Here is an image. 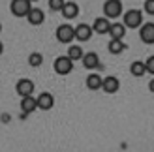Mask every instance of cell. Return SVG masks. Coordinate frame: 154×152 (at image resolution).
<instances>
[{
  "mask_svg": "<svg viewBox=\"0 0 154 152\" xmlns=\"http://www.w3.org/2000/svg\"><path fill=\"white\" fill-rule=\"evenodd\" d=\"M109 36H111V40H124V36H126L124 23H111Z\"/></svg>",
  "mask_w": 154,
  "mask_h": 152,
  "instance_id": "obj_15",
  "label": "cell"
},
{
  "mask_svg": "<svg viewBox=\"0 0 154 152\" xmlns=\"http://www.w3.org/2000/svg\"><path fill=\"white\" fill-rule=\"evenodd\" d=\"M81 60H83V66L87 68V70H96V68H100V56H98V53H94V51L85 53Z\"/></svg>",
  "mask_w": 154,
  "mask_h": 152,
  "instance_id": "obj_13",
  "label": "cell"
},
{
  "mask_svg": "<svg viewBox=\"0 0 154 152\" xmlns=\"http://www.w3.org/2000/svg\"><path fill=\"white\" fill-rule=\"evenodd\" d=\"M28 64L32 68H40L43 64V55L42 53H30L28 55Z\"/></svg>",
  "mask_w": 154,
  "mask_h": 152,
  "instance_id": "obj_21",
  "label": "cell"
},
{
  "mask_svg": "<svg viewBox=\"0 0 154 152\" xmlns=\"http://www.w3.org/2000/svg\"><path fill=\"white\" fill-rule=\"evenodd\" d=\"M139 38L143 43L147 45H152L154 43V23H143V25L139 26Z\"/></svg>",
  "mask_w": 154,
  "mask_h": 152,
  "instance_id": "obj_7",
  "label": "cell"
},
{
  "mask_svg": "<svg viewBox=\"0 0 154 152\" xmlns=\"http://www.w3.org/2000/svg\"><path fill=\"white\" fill-rule=\"evenodd\" d=\"M10 10L15 17H26L28 11L32 10V2L30 0H11Z\"/></svg>",
  "mask_w": 154,
  "mask_h": 152,
  "instance_id": "obj_3",
  "label": "cell"
},
{
  "mask_svg": "<svg viewBox=\"0 0 154 152\" xmlns=\"http://www.w3.org/2000/svg\"><path fill=\"white\" fill-rule=\"evenodd\" d=\"M15 90H17V94L21 98H25V96H32L34 94V90H36V85H34V81L32 79H19L17 81V85H15Z\"/></svg>",
  "mask_w": 154,
  "mask_h": 152,
  "instance_id": "obj_6",
  "label": "cell"
},
{
  "mask_svg": "<svg viewBox=\"0 0 154 152\" xmlns=\"http://www.w3.org/2000/svg\"><path fill=\"white\" fill-rule=\"evenodd\" d=\"M66 0H49V10L51 11H62Z\"/></svg>",
  "mask_w": 154,
  "mask_h": 152,
  "instance_id": "obj_22",
  "label": "cell"
},
{
  "mask_svg": "<svg viewBox=\"0 0 154 152\" xmlns=\"http://www.w3.org/2000/svg\"><path fill=\"white\" fill-rule=\"evenodd\" d=\"M143 10L147 11L149 15H154V0H145V6H143Z\"/></svg>",
  "mask_w": 154,
  "mask_h": 152,
  "instance_id": "obj_24",
  "label": "cell"
},
{
  "mask_svg": "<svg viewBox=\"0 0 154 152\" xmlns=\"http://www.w3.org/2000/svg\"><path fill=\"white\" fill-rule=\"evenodd\" d=\"M122 15V0H105L103 4V17L117 19Z\"/></svg>",
  "mask_w": 154,
  "mask_h": 152,
  "instance_id": "obj_1",
  "label": "cell"
},
{
  "mask_svg": "<svg viewBox=\"0 0 154 152\" xmlns=\"http://www.w3.org/2000/svg\"><path fill=\"white\" fill-rule=\"evenodd\" d=\"M130 73L134 75V77H143L145 73H147V68H145V62L141 60H134L132 66H130Z\"/></svg>",
  "mask_w": 154,
  "mask_h": 152,
  "instance_id": "obj_18",
  "label": "cell"
},
{
  "mask_svg": "<svg viewBox=\"0 0 154 152\" xmlns=\"http://www.w3.org/2000/svg\"><path fill=\"white\" fill-rule=\"evenodd\" d=\"M0 32H2V23H0Z\"/></svg>",
  "mask_w": 154,
  "mask_h": 152,
  "instance_id": "obj_27",
  "label": "cell"
},
{
  "mask_svg": "<svg viewBox=\"0 0 154 152\" xmlns=\"http://www.w3.org/2000/svg\"><path fill=\"white\" fill-rule=\"evenodd\" d=\"M119 88H120V81L115 77V75H107V77H103L102 90L105 94H115V92H119Z\"/></svg>",
  "mask_w": 154,
  "mask_h": 152,
  "instance_id": "obj_9",
  "label": "cell"
},
{
  "mask_svg": "<svg viewBox=\"0 0 154 152\" xmlns=\"http://www.w3.org/2000/svg\"><path fill=\"white\" fill-rule=\"evenodd\" d=\"M57 40L60 43H72L75 40V26H72V25H60L57 28Z\"/></svg>",
  "mask_w": 154,
  "mask_h": 152,
  "instance_id": "obj_5",
  "label": "cell"
},
{
  "mask_svg": "<svg viewBox=\"0 0 154 152\" xmlns=\"http://www.w3.org/2000/svg\"><path fill=\"white\" fill-rule=\"evenodd\" d=\"M109 28H111V21L107 17H98L92 23V30L96 34H109Z\"/></svg>",
  "mask_w": 154,
  "mask_h": 152,
  "instance_id": "obj_14",
  "label": "cell"
},
{
  "mask_svg": "<svg viewBox=\"0 0 154 152\" xmlns=\"http://www.w3.org/2000/svg\"><path fill=\"white\" fill-rule=\"evenodd\" d=\"M26 19H28V23L32 26H40V25H43V21H45V13H43V10H40V8H32V10L28 11Z\"/></svg>",
  "mask_w": 154,
  "mask_h": 152,
  "instance_id": "obj_12",
  "label": "cell"
},
{
  "mask_svg": "<svg viewBox=\"0 0 154 152\" xmlns=\"http://www.w3.org/2000/svg\"><path fill=\"white\" fill-rule=\"evenodd\" d=\"M30 2H36V0H30Z\"/></svg>",
  "mask_w": 154,
  "mask_h": 152,
  "instance_id": "obj_28",
  "label": "cell"
},
{
  "mask_svg": "<svg viewBox=\"0 0 154 152\" xmlns=\"http://www.w3.org/2000/svg\"><path fill=\"white\" fill-rule=\"evenodd\" d=\"M2 53H4V43L0 41V55H2Z\"/></svg>",
  "mask_w": 154,
  "mask_h": 152,
  "instance_id": "obj_26",
  "label": "cell"
},
{
  "mask_svg": "<svg viewBox=\"0 0 154 152\" xmlns=\"http://www.w3.org/2000/svg\"><path fill=\"white\" fill-rule=\"evenodd\" d=\"M38 109V102L34 96H25L21 98V111H23V117L30 115V113H34Z\"/></svg>",
  "mask_w": 154,
  "mask_h": 152,
  "instance_id": "obj_11",
  "label": "cell"
},
{
  "mask_svg": "<svg viewBox=\"0 0 154 152\" xmlns=\"http://www.w3.org/2000/svg\"><path fill=\"white\" fill-rule=\"evenodd\" d=\"M36 102H38V109L49 111V109H53V105H55V96H53L51 92H42L36 98Z\"/></svg>",
  "mask_w": 154,
  "mask_h": 152,
  "instance_id": "obj_10",
  "label": "cell"
},
{
  "mask_svg": "<svg viewBox=\"0 0 154 152\" xmlns=\"http://www.w3.org/2000/svg\"><path fill=\"white\" fill-rule=\"evenodd\" d=\"M102 83H103V77L100 73L87 75V88L88 90H102Z\"/></svg>",
  "mask_w": 154,
  "mask_h": 152,
  "instance_id": "obj_17",
  "label": "cell"
},
{
  "mask_svg": "<svg viewBox=\"0 0 154 152\" xmlns=\"http://www.w3.org/2000/svg\"><path fill=\"white\" fill-rule=\"evenodd\" d=\"M83 49H81V45H70V49H68V56H70L73 62L75 60H81L83 58Z\"/></svg>",
  "mask_w": 154,
  "mask_h": 152,
  "instance_id": "obj_20",
  "label": "cell"
},
{
  "mask_svg": "<svg viewBox=\"0 0 154 152\" xmlns=\"http://www.w3.org/2000/svg\"><path fill=\"white\" fill-rule=\"evenodd\" d=\"M60 13H62L66 19H75L77 15H79V6H77L75 2H72V0H66V4H64V8H62Z\"/></svg>",
  "mask_w": 154,
  "mask_h": 152,
  "instance_id": "obj_16",
  "label": "cell"
},
{
  "mask_svg": "<svg viewBox=\"0 0 154 152\" xmlns=\"http://www.w3.org/2000/svg\"><path fill=\"white\" fill-rule=\"evenodd\" d=\"M92 34H94V30H92L90 25H87V23H79V25L75 26V40L77 41H88Z\"/></svg>",
  "mask_w": 154,
  "mask_h": 152,
  "instance_id": "obj_8",
  "label": "cell"
},
{
  "mask_svg": "<svg viewBox=\"0 0 154 152\" xmlns=\"http://www.w3.org/2000/svg\"><path fill=\"white\" fill-rule=\"evenodd\" d=\"M145 68H147V71H149L150 75H154V55L145 60Z\"/></svg>",
  "mask_w": 154,
  "mask_h": 152,
  "instance_id": "obj_23",
  "label": "cell"
},
{
  "mask_svg": "<svg viewBox=\"0 0 154 152\" xmlns=\"http://www.w3.org/2000/svg\"><path fill=\"white\" fill-rule=\"evenodd\" d=\"M107 49H109L111 55H120V53L126 51V43L122 40H111L109 45H107Z\"/></svg>",
  "mask_w": 154,
  "mask_h": 152,
  "instance_id": "obj_19",
  "label": "cell"
},
{
  "mask_svg": "<svg viewBox=\"0 0 154 152\" xmlns=\"http://www.w3.org/2000/svg\"><path fill=\"white\" fill-rule=\"evenodd\" d=\"M122 17H124L126 28H139L143 25V11L141 10H128Z\"/></svg>",
  "mask_w": 154,
  "mask_h": 152,
  "instance_id": "obj_2",
  "label": "cell"
},
{
  "mask_svg": "<svg viewBox=\"0 0 154 152\" xmlns=\"http://www.w3.org/2000/svg\"><path fill=\"white\" fill-rule=\"evenodd\" d=\"M53 68H55V71L58 75H68V73H72V70H73V60L68 55L58 56L55 60V64H53Z\"/></svg>",
  "mask_w": 154,
  "mask_h": 152,
  "instance_id": "obj_4",
  "label": "cell"
},
{
  "mask_svg": "<svg viewBox=\"0 0 154 152\" xmlns=\"http://www.w3.org/2000/svg\"><path fill=\"white\" fill-rule=\"evenodd\" d=\"M149 90L154 94V79H150V83H149Z\"/></svg>",
  "mask_w": 154,
  "mask_h": 152,
  "instance_id": "obj_25",
  "label": "cell"
}]
</instances>
